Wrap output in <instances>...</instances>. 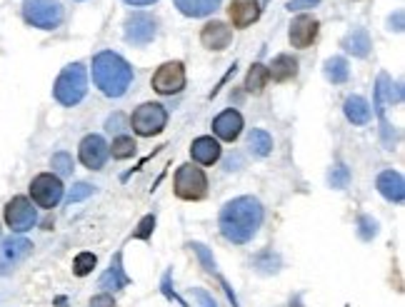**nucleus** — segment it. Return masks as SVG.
Instances as JSON below:
<instances>
[{
	"label": "nucleus",
	"mask_w": 405,
	"mask_h": 307,
	"mask_svg": "<svg viewBox=\"0 0 405 307\" xmlns=\"http://www.w3.org/2000/svg\"><path fill=\"white\" fill-rule=\"evenodd\" d=\"M153 227H155V217L153 215L143 217V220H140V225H138V230H135V237H140V240H148L150 232H153Z\"/></svg>",
	"instance_id": "obj_33"
},
{
	"label": "nucleus",
	"mask_w": 405,
	"mask_h": 307,
	"mask_svg": "<svg viewBox=\"0 0 405 307\" xmlns=\"http://www.w3.org/2000/svg\"><path fill=\"white\" fill-rule=\"evenodd\" d=\"M165 123H168V113H165V108L160 102H143L130 115V128L138 135H143V138L163 133Z\"/></svg>",
	"instance_id": "obj_6"
},
{
	"label": "nucleus",
	"mask_w": 405,
	"mask_h": 307,
	"mask_svg": "<svg viewBox=\"0 0 405 307\" xmlns=\"http://www.w3.org/2000/svg\"><path fill=\"white\" fill-rule=\"evenodd\" d=\"M123 115H113V118H108V130H110V133H113V130H123V128H120V125H123Z\"/></svg>",
	"instance_id": "obj_37"
},
{
	"label": "nucleus",
	"mask_w": 405,
	"mask_h": 307,
	"mask_svg": "<svg viewBox=\"0 0 405 307\" xmlns=\"http://www.w3.org/2000/svg\"><path fill=\"white\" fill-rule=\"evenodd\" d=\"M23 18L33 28L56 31L63 23V6L58 0H23Z\"/></svg>",
	"instance_id": "obj_4"
},
{
	"label": "nucleus",
	"mask_w": 405,
	"mask_h": 307,
	"mask_svg": "<svg viewBox=\"0 0 405 307\" xmlns=\"http://www.w3.org/2000/svg\"><path fill=\"white\" fill-rule=\"evenodd\" d=\"M343 48L348 53H353L355 58H365L370 53V48H373V43H370V36L368 31H363V28H358V31H353L348 38L343 41Z\"/></svg>",
	"instance_id": "obj_22"
},
{
	"label": "nucleus",
	"mask_w": 405,
	"mask_h": 307,
	"mask_svg": "<svg viewBox=\"0 0 405 307\" xmlns=\"http://www.w3.org/2000/svg\"><path fill=\"white\" fill-rule=\"evenodd\" d=\"M95 193V188H93L90 183H78L75 188L70 190V195H68V203H80V200H85V198H90V195Z\"/></svg>",
	"instance_id": "obj_31"
},
{
	"label": "nucleus",
	"mask_w": 405,
	"mask_h": 307,
	"mask_svg": "<svg viewBox=\"0 0 405 307\" xmlns=\"http://www.w3.org/2000/svg\"><path fill=\"white\" fill-rule=\"evenodd\" d=\"M173 3L188 18H206L221 8V0H173Z\"/></svg>",
	"instance_id": "obj_21"
},
{
	"label": "nucleus",
	"mask_w": 405,
	"mask_h": 307,
	"mask_svg": "<svg viewBox=\"0 0 405 307\" xmlns=\"http://www.w3.org/2000/svg\"><path fill=\"white\" fill-rule=\"evenodd\" d=\"M320 31V23L313 16H298L290 23V45L293 48H308L315 43Z\"/></svg>",
	"instance_id": "obj_13"
},
{
	"label": "nucleus",
	"mask_w": 405,
	"mask_h": 307,
	"mask_svg": "<svg viewBox=\"0 0 405 307\" xmlns=\"http://www.w3.org/2000/svg\"><path fill=\"white\" fill-rule=\"evenodd\" d=\"M193 295L198 297V300L203 302V305H206V307H216V300H213V297L208 295L206 290H200V287H193Z\"/></svg>",
	"instance_id": "obj_36"
},
{
	"label": "nucleus",
	"mask_w": 405,
	"mask_h": 307,
	"mask_svg": "<svg viewBox=\"0 0 405 307\" xmlns=\"http://www.w3.org/2000/svg\"><path fill=\"white\" fill-rule=\"evenodd\" d=\"M343 113L353 125H365V123H370V115H373V110H370V105H368V100H365V97L350 95L348 100L343 102Z\"/></svg>",
	"instance_id": "obj_20"
},
{
	"label": "nucleus",
	"mask_w": 405,
	"mask_h": 307,
	"mask_svg": "<svg viewBox=\"0 0 405 307\" xmlns=\"http://www.w3.org/2000/svg\"><path fill=\"white\" fill-rule=\"evenodd\" d=\"M320 0H290V3H288V11H305V8H315L318 6Z\"/></svg>",
	"instance_id": "obj_34"
},
{
	"label": "nucleus",
	"mask_w": 405,
	"mask_h": 307,
	"mask_svg": "<svg viewBox=\"0 0 405 307\" xmlns=\"http://www.w3.org/2000/svg\"><path fill=\"white\" fill-rule=\"evenodd\" d=\"M36 222H38V212L26 195H16V198L6 205V225L11 227L13 232L33 230Z\"/></svg>",
	"instance_id": "obj_8"
},
{
	"label": "nucleus",
	"mask_w": 405,
	"mask_h": 307,
	"mask_svg": "<svg viewBox=\"0 0 405 307\" xmlns=\"http://www.w3.org/2000/svg\"><path fill=\"white\" fill-rule=\"evenodd\" d=\"M31 198L33 203L38 205V208H43V210H51V208H56L58 203L63 200V183L58 175L53 173H41L33 178L31 183Z\"/></svg>",
	"instance_id": "obj_7"
},
{
	"label": "nucleus",
	"mask_w": 405,
	"mask_h": 307,
	"mask_svg": "<svg viewBox=\"0 0 405 307\" xmlns=\"http://www.w3.org/2000/svg\"><path fill=\"white\" fill-rule=\"evenodd\" d=\"M375 188H378V193L383 195L385 200H390V203H403L405 183L398 170H383V173L378 175V180H375Z\"/></svg>",
	"instance_id": "obj_17"
},
{
	"label": "nucleus",
	"mask_w": 405,
	"mask_h": 307,
	"mask_svg": "<svg viewBox=\"0 0 405 307\" xmlns=\"http://www.w3.org/2000/svg\"><path fill=\"white\" fill-rule=\"evenodd\" d=\"M233 41V31L226 26L223 21H213L208 23L203 31H200V43L208 48V50H226Z\"/></svg>",
	"instance_id": "obj_16"
},
{
	"label": "nucleus",
	"mask_w": 405,
	"mask_h": 307,
	"mask_svg": "<svg viewBox=\"0 0 405 307\" xmlns=\"http://www.w3.org/2000/svg\"><path fill=\"white\" fill-rule=\"evenodd\" d=\"M213 133L221 140H226V143L238 140L243 133V115L238 113V110H223V113L213 120Z\"/></svg>",
	"instance_id": "obj_15"
},
{
	"label": "nucleus",
	"mask_w": 405,
	"mask_h": 307,
	"mask_svg": "<svg viewBox=\"0 0 405 307\" xmlns=\"http://www.w3.org/2000/svg\"><path fill=\"white\" fill-rule=\"evenodd\" d=\"M190 155H193V160L200 165H216L218 160H221V143L213 140L211 135L195 138L193 145H190Z\"/></svg>",
	"instance_id": "obj_18"
},
{
	"label": "nucleus",
	"mask_w": 405,
	"mask_h": 307,
	"mask_svg": "<svg viewBox=\"0 0 405 307\" xmlns=\"http://www.w3.org/2000/svg\"><path fill=\"white\" fill-rule=\"evenodd\" d=\"M268 80H270V77H268V68L263 65V63H256L246 75V90L251 92V95H261V92L265 90Z\"/></svg>",
	"instance_id": "obj_24"
},
{
	"label": "nucleus",
	"mask_w": 405,
	"mask_h": 307,
	"mask_svg": "<svg viewBox=\"0 0 405 307\" xmlns=\"http://www.w3.org/2000/svg\"><path fill=\"white\" fill-rule=\"evenodd\" d=\"M158 36V21L148 13H130L125 18V41L130 45H148Z\"/></svg>",
	"instance_id": "obj_10"
},
{
	"label": "nucleus",
	"mask_w": 405,
	"mask_h": 307,
	"mask_svg": "<svg viewBox=\"0 0 405 307\" xmlns=\"http://www.w3.org/2000/svg\"><path fill=\"white\" fill-rule=\"evenodd\" d=\"M93 82L108 97H123L133 82V68L113 50H103L93 58Z\"/></svg>",
	"instance_id": "obj_2"
},
{
	"label": "nucleus",
	"mask_w": 405,
	"mask_h": 307,
	"mask_svg": "<svg viewBox=\"0 0 405 307\" xmlns=\"http://www.w3.org/2000/svg\"><path fill=\"white\" fill-rule=\"evenodd\" d=\"M348 180H350V170L345 168L343 163H338L333 170H330V185H333V188L343 190L345 185H348Z\"/></svg>",
	"instance_id": "obj_29"
},
{
	"label": "nucleus",
	"mask_w": 405,
	"mask_h": 307,
	"mask_svg": "<svg viewBox=\"0 0 405 307\" xmlns=\"http://www.w3.org/2000/svg\"><path fill=\"white\" fill-rule=\"evenodd\" d=\"M108 143L100 135H85L78 148V158L88 170H100L108 160Z\"/></svg>",
	"instance_id": "obj_12"
},
{
	"label": "nucleus",
	"mask_w": 405,
	"mask_h": 307,
	"mask_svg": "<svg viewBox=\"0 0 405 307\" xmlns=\"http://www.w3.org/2000/svg\"><path fill=\"white\" fill-rule=\"evenodd\" d=\"M128 282L130 280L125 277L123 267H120V252H118L115 260H113V265H110V270L100 277V287H103V290H120V287H125Z\"/></svg>",
	"instance_id": "obj_23"
},
{
	"label": "nucleus",
	"mask_w": 405,
	"mask_h": 307,
	"mask_svg": "<svg viewBox=\"0 0 405 307\" xmlns=\"http://www.w3.org/2000/svg\"><path fill=\"white\" fill-rule=\"evenodd\" d=\"M325 77H328L330 82H335V85L345 82L350 77L348 60H345V58H330V60L325 63Z\"/></svg>",
	"instance_id": "obj_26"
},
{
	"label": "nucleus",
	"mask_w": 405,
	"mask_h": 307,
	"mask_svg": "<svg viewBox=\"0 0 405 307\" xmlns=\"http://www.w3.org/2000/svg\"><path fill=\"white\" fill-rule=\"evenodd\" d=\"M90 307H118V305H115L113 297L105 295V292H103V295H95V297H93V300H90Z\"/></svg>",
	"instance_id": "obj_35"
},
{
	"label": "nucleus",
	"mask_w": 405,
	"mask_h": 307,
	"mask_svg": "<svg viewBox=\"0 0 405 307\" xmlns=\"http://www.w3.org/2000/svg\"><path fill=\"white\" fill-rule=\"evenodd\" d=\"M228 18L233 28H248L261 18V0H231Z\"/></svg>",
	"instance_id": "obj_14"
},
{
	"label": "nucleus",
	"mask_w": 405,
	"mask_h": 307,
	"mask_svg": "<svg viewBox=\"0 0 405 307\" xmlns=\"http://www.w3.org/2000/svg\"><path fill=\"white\" fill-rule=\"evenodd\" d=\"M88 92V70L83 63H70L68 68H63V72L58 75L56 85H53V95L61 105L73 108L85 97Z\"/></svg>",
	"instance_id": "obj_3"
},
{
	"label": "nucleus",
	"mask_w": 405,
	"mask_h": 307,
	"mask_svg": "<svg viewBox=\"0 0 405 307\" xmlns=\"http://www.w3.org/2000/svg\"><path fill=\"white\" fill-rule=\"evenodd\" d=\"M265 68H268V77L275 82H288L298 75V60L293 55H288V53L273 58V63Z\"/></svg>",
	"instance_id": "obj_19"
},
{
	"label": "nucleus",
	"mask_w": 405,
	"mask_h": 307,
	"mask_svg": "<svg viewBox=\"0 0 405 307\" xmlns=\"http://www.w3.org/2000/svg\"><path fill=\"white\" fill-rule=\"evenodd\" d=\"M263 217V203L253 195H241V198L228 200L221 208V215H218V227H221V235L228 242H236V245H246L256 237V232L261 230Z\"/></svg>",
	"instance_id": "obj_1"
},
{
	"label": "nucleus",
	"mask_w": 405,
	"mask_h": 307,
	"mask_svg": "<svg viewBox=\"0 0 405 307\" xmlns=\"http://www.w3.org/2000/svg\"><path fill=\"white\" fill-rule=\"evenodd\" d=\"M33 252V242L26 237H6L0 242V275H11Z\"/></svg>",
	"instance_id": "obj_11"
},
{
	"label": "nucleus",
	"mask_w": 405,
	"mask_h": 307,
	"mask_svg": "<svg viewBox=\"0 0 405 307\" xmlns=\"http://www.w3.org/2000/svg\"><path fill=\"white\" fill-rule=\"evenodd\" d=\"M173 190L180 200H188V203H195V200H203L208 195V175L203 173L195 165H180L178 173H175V183Z\"/></svg>",
	"instance_id": "obj_5"
},
{
	"label": "nucleus",
	"mask_w": 405,
	"mask_h": 307,
	"mask_svg": "<svg viewBox=\"0 0 405 307\" xmlns=\"http://www.w3.org/2000/svg\"><path fill=\"white\" fill-rule=\"evenodd\" d=\"M135 140L130 138V135H118V138L113 140V145H108V153L113 155L115 160H125V158H130V155L135 153Z\"/></svg>",
	"instance_id": "obj_27"
},
{
	"label": "nucleus",
	"mask_w": 405,
	"mask_h": 307,
	"mask_svg": "<svg viewBox=\"0 0 405 307\" xmlns=\"http://www.w3.org/2000/svg\"><path fill=\"white\" fill-rule=\"evenodd\" d=\"M128 6H153V3H158V0H125Z\"/></svg>",
	"instance_id": "obj_38"
},
{
	"label": "nucleus",
	"mask_w": 405,
	"mask_h": 307,
	"mask_svg": "<svg viewBox=\"0 0 405 307\" xmlns=\"http://www.w3.org/2000/svg\"><path fill=\"white\" fill-rule=\"evenodd\" d=\"M51 165L56 168L58 175H70L73 173V158L68 153H56L51 160Z\"/></svg>",
	"instance_id": "obj_30"
},
{
	"label": "nucleus",
	"mask_w": 405,
	"mask_h": 307,
	"mask_svg": "<svg viewBox=\"0 0 405 307\" xmlns=\"http://www.w3.org/2000/svg\"><path fill=\"white\" fill-rule=\"evenodd\" d=\"M248 148H251V153L258 155V158H268V155L273 153V138L265 130H253V133L248 135Z\"/></svg>",
	"instance_id": "obj_25"
},
{
	"label": "nucleus",
	"mask_w": 405,
	"mask_h": 307,
	"mask_svg": "<svg viewBox=\"0 0 405 307\" xmlns=\"http://www.w3.org/2000/svg\"><path fill=\"white\" fill-rule=\"evenodd\" d=\"M150 85H153V90L160 92V95H173V92H180L185 87L183 63H178V60L163 63V65L153 72V77H150Z\"/></svg>",
	"instance_id": "obj_9"
},
{
	"label": "nucleus",
	"mask_w": 405,
	"mask_h": 307,
	"mask_svg": "<svg viewBox=\"0 0 405 307\" xmlns=\"http://www.w3.org/2000/svg\"><path fill=\"white\" fill-rule=\"evenodd\" d=\"M358 225H360V237H363V240H373V237L378 235V222H375L373 217L368 215L358 217Z\"/></svg>",
	"instance_id": "obj_32"
},
{
	"label": "nucleus",
	"mask_w": 405,
	"mask_h": 307,
	"mask_svg": "<svg viewBox=\"0 0 405 307\" xmlns=\"http://www.w3.org/2000/svg\"><path fill=\"white\" fill-rule=\"evenodd\" d=\"M95 265H98V257L93 255V252H80V255L75 257V262H73V272H75L78 277H85L90 275Z\"/></svg>",
	"instance_id": "obj_28"
}]
</instances>
